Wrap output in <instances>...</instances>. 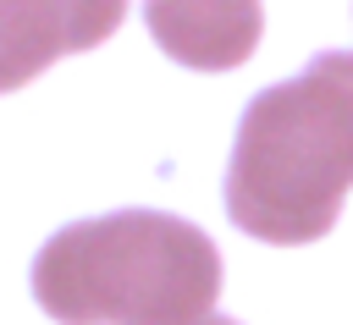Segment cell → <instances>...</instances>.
<instances>
[{"mask_svg": "<svg viewBox=\"0 0 353 325\" xmlns=\"http://www.w3.org/2000/svg\"><path fill=\"white\" fill-rule=\"evenodd\" d=\"M127 0H0V94L33 83L50 61L105 44Z\"/></svg>", "mask_w": 353, "mask_h": 325, "instance_id": "cell-3", "label": "cell"}, {"mask_svg": "<svg viewBox=\"0 0 353 325\" xmlns=\"http://www.w3.org/2000/svg\"><path fill=\"white\" fill-rule=\"evenodd\" d=\"M193 325H237V319H221V314H204V319H193Z\"/></svg>", "mask_w": 353, "mask_h": 325, "instance_id": "cell-5", "label": "cell"}, {"mask_svg": "<svg viewBox=\"0 0 353 325\" xmlns=\"http://www.w3.org/2000/svg\"><path fill=\"white\" fill-rule=\"evenodd\" d=\"M353 187V55H314L265 88L232 143L226 215L259 242H314Z\"/></svg>", "mask_w": 353, "mask_h": 325, "instance_id": "cell-1", "label": "cell"}, {"mask_svg": "<svg viewBox=\"0 0 353 325\" xmlns=\"http://www.w3.org/2000/svg\"><path fill=\"white\" fill-rule=\"evenodd\" d=\"M215 242L160 209L77 220L33 259V297L61 325H193L215 308Z\"/></svg>", "mask_w": 353, "mask_h": 325, "instance_id": "cell-2", "label": "cell"}, {"mask_svg": "<svg viewBox=\"0 0 353 325\" xmlns=\"http://www.w3.org/2000/svg\"><path fill=\"white\" fill-rule=\"evenodd\" d=\"M259 0H149V39L193 66V72H232L259 44Z\"/></svg>", "mask_w": 353, "mask_h": 325, "instance_id": "cell-4", "label": "cell"}]
</instances>
